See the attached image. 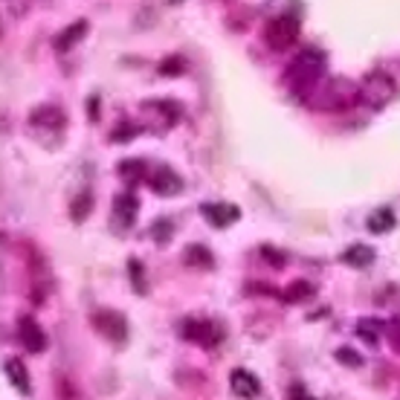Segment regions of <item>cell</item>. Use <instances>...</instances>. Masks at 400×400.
Returning a JSON list of instances; mask_svg holds the SVG:
<instances>
[{
  "label": "cell",
  "mask_w": 400,
  "mask_h": 400,
  "mask_svg": "<svg viewBox=\"0 0 400 400\" xmlns=\"http://www.w3.org/2000/svg\"><path fill=\"white\" fill-rule=\"evenodd\" d=\"M322 73H325V53L319 50H305L293 58L285 70V84L293 96H310L316 93V87L322 84Z\"/></svg>",
  "instance_id": "cell-1"
},
{
  "label": "cell",
  "mask_w": 400,
  "mask_h": 400,
  "mask_svg": "<svg viewBox=\"0 0 400 400\" xmlns=\"http://www.w3.org/2000/svg\"><path fill=\"white\" fill-rule=\"evenodd\" d=\"M363 99V87L357 82H351L345 76H334L328 82H322L314 93V108L316 111H331V113H339V111H351L354 105H360Z\"/></svg>",
  "instance_id": "cell-2"
},
{
  "label": "cell",
  "mask_w": 400,
  "mask_h": 400,
  "mask_svg": "<svg viewBox=\"0 0 400 400\" xmlns=\"http://www.w3.org/2000/svg\"><path fill=\"white\" fill-rule=\"evenodd\" d=\"M296 38H299V21L293 18V15H278V18H273L270 23H267L264 29V41L270 50H290Z\"/></svg>",
  "instance_id": "cell-3"
},
{
  "label": "cell",
  "mask_w": 400,
  "mask_h": 400,
  "mask_svg": "<svg viewBox=\"0 0 400 400\" xmlns=\"http://www.w3.org/2000/svg\"><path fill=\"white\" fill-rule=\"evenodd\" d=\"M64 122H67L64 111L55 108V105H41V108H35L32 113H29V125H32L44 140H53V137H55V142L61 140Z\"/></svg>",
  "instance_id": "cell-4"
},
{
  "label": "cell",
  "mask_w": 400,
  "mask_h": 400,
  "mask_svg": "<svg viewBox=\"0 0 400 400\" xmlns=\"http://www.w3.org/2000/svg\"><path fill=\"white\" fill-rule=\"evenodd\" d=\"M91 322L102 336L111 339V343H116V345L128 339V322H125V316L120 314V310H96V314L91 316Z\"/></svg>",
  "instance_id": "cell-5"
},
{
  "label": "cell",
  "mask_w": 400,
  "mask_h": 400,
  "mask_svg": "<svg viewBox=\"0 0 400 400\" xmlns=\"http://www.w3.org/2000/svg\"><path fill=\"white\" fill-rule=\"evenodd\" d=\"M137 209H140V203H137V198H133L131 191L116 195L113 198V209H111V227H113V232L125 235L133 227V220H137Z\"/></svg>",
  "instance_id": "cell-6"
},
{
  "label": "cell",
  "mask_w": 400,
  "mask_h": 400,
  "mask_svg": "<svg viewBox=\"0 0 400 400\" xmlns=\"http://www.w3.org/2000/svg\"><path fill=\"white\" fill-rule=\"evenodd\" d=\"M180 336L191 339V343H198L203 348H212V345L220 343V336H224V334H220V328L212 319H189V322H183Z\"/></svg>",
  "instance_id": "cell-7"
},
{
  "label": "cell",
  "mask_w": 400,
  "mask_h": 400,
  "mask_svg": "<svg viewBox=\"0 0 400 400\" xmlns=\"http://www.w3.org/2000/svg\"><path fill=\"white\" fill-rule=\"evenodd\" d=\"M394 96V82L386 76V73H372L363 84V99L372 102L374 108H383L386 102Z\"/></svg>",
  "instance_id": "cell-8"
},
{
  "label": "cell",
  "mask_w": 400,
  "mask_h": 400,
  "mask_svg": "<svg viewBox=\"0 0 400 400\" xmlns=\"http://www.w3.org/2000/svg\"><path fill=\"white\" fill-rule=\"evenodd\" d=\"M148 183H151V189L162 198H174V195L183 191V177L177 174L171 166H157L154 174L148 177Z\"/></svg>",
  "instance_id": "cell-9"
},
{
  "label": "cell",
  "mask_w": 400,
  "mask_h": 400,
  "mask_svg": "<svg viewBox=\"0 0 400 400\" xmlns=\"http://www.w3.org/2000/svg\"><path fill=\"white\" fill-rule=\"evenodd\" d=\"M18 336H21V345L29 354H41L44 348H47V334H44V328L32 316H21L18 319Z\"/></svg>",
  "instance_id": "cell-10"
},
{
  "label": "cell",
  "mask_w": 400,
  "mask_h": 400,
  "mask_svg": "<svg viewBox=\"0 0 400 400\" xmlns=\"http://www.w3.org/2000/svg\"><path fill=\"white\" fill-rule=\"evenodd\" d=\"M200 212H203V218L209 220L212 227H218V229L235 224V220H238V215H241V209H238L235 203H203Z\"/></svg>",
  "instance_id": "cell-11"
},
{
  "label": "cell",
  "mask_w": 400,
  "mask_h": 400,
  "mask_svg": "<svg viewBox=\"0 0 400 400\" xmlns=\"http://www.w3.org/2000/svg\"><path fill=\"white\" fill-rule=\"evenodd\" d=\"M229 389H232L235 397L253 400V397H258V392H261V383H258V377H253L249 372H244V368H235V372L229 374Z\"/></svg>",
  "instance_id": "cell-12"
},
{
  "label": "cell",
  "mask_w": 400,
  "mask_h": 400,
  "mask_svg": "<svg viewBox=\"0 0 400 400\" xmlns=\"http://www.w3.org/2000/svg\"><path fill=\"white\" fill-rule=\"evenodd\" d=\"M84 35H87V21H76L73 26H67L64 32H58V35H55L53 47H55L58 53H67V50L73 47V44H79Z\"/></svg>",
  "instance_id": "cell-13"
},
{
  "label": "cell",
  "mask_w": 400,
  "mask_h": 400,
  "mask_svg": "<svg viewBox=\"0 0 400 400\" xmlns=\"http://www.w3.org/2000/svg\"><path fill=\"white\" fill-rule=\"evenodd\" d=\"M343 261L348 264V267H368L374 261V249L372 247H365V244H354V247H348L345 253H343Z\"/></svg>",
  "instance_id": "cell-14"
},
{
  "label": "cell",
  "mask_w": 400,
  "mask_h": 400,
  "mask_svg": "<svg viewBox=\"0 0 400 400\" xmlns=\"http://www.w3.org/2000/svg\"><path fill=\"white\" fill-rule=\"evenodd\" d=\"M6 374H9V380H12L15 389L23 392V394H29V372H26V365H23L18 357L6 360Z\"/></svg>",
  "instance_id": "cell-15"
},
{
  "label": "cell",
  "mask_w": 400,
  "mask_h": 400,
  "mask_svg": "<svg viewBox=\"0 0 400 400\" xmlns=\"http://www.w3.org/2000/svg\"><path fill=\"white\" fill-rule=\"evenodd\" d=\"M91 209H93V195H91V191H79V195L73 198V203H70V215H73L76 224H82V220L91 215Z\"/></svg>",
  "instance_id": "cell-16"
},
{
  "label": "cell",
  "mask_w": 400,
  "mask_h": 400,
  "mask_svg": "<svg viewBox=\"0 0 400 400\" xmlns=\"http://www.w3.org/2000/svg\"><path fill=\"white\" fill-rule=\"evenodd\" d=\"M314 293H316V287L310 285V281H290L281 296H285V302H307Z\"/></svg>",
  "instance_id": "cell-17"
},
{
  "label": "cell",
  "mask_w": 400,
  "mask_h": 400,
  "mask_svg": "<svg viewBox=\"0 0 400 400\" xmlns=\"http://www.w3.org/2000/svg\"><path fill=\"white\" fill-rule=\"evenodd\" d=\"M392 227H394L392 209H380V212H374V215H368V232L383 235V232H389Z\"/></svg>",
  "instance_id": "cell-18"
},
{
  "label": "cell",
  "mask_w": 400,
  "mask_h": 400,
  "mask_svg": "<svg viewBox=\"0 0 400 400\" xmlns=\"http://www.w3.org/2000/svg\"><path fill=\"white\" fill-rule=\"evenodd\" d=\"M142 169H145V162H142V160H125L122 166H120V177H122V180H125L128 186H133V183H140L142 177H145Z\"/></svg>",
  "instance_id": "cell-19"
},
{
  "label": "cell",
  "mask_w": 400,
  "mask_h": 400,
  "mask_svg": "<svg viewBox=\"0 0 400 400\" xmlns=\"http://www.w3.org/2000/svg\"><path fill=\"white\" fill-rule=\"evenodd\" d=\"M186 261L195 267H212V253L206 247H189L186 249Z\"/></svg>",
  "instance_id": "cell-20"
},
{
  "label": "cell",
  "mask_w": 400,
  "mask_h": 400,
  "mask_svg": "<svg viewBox=\"0 0 400 400\" xmlns=\"http://www.w3.org/2000/svg\"><path fill=\"white\" fill-rule=\"evenodd\" d=\"M128 270H131L133 290H137V293H145L148 287H145V270H142V264H140L137 258H131V261H128Z\"/></svg>",
  "instance_id": "cell-21"
},
{
  "label": "cell",
  "mask_w": 400,
  "mask_h": 400,
  "mask_svg": "<svg viewBox=\"0 0 400 400\" xmlns=\"http://www.w3.org/2000/svg\"><path fill=\"white\" fill-rule=\"evenodd\" d=\"M336 360H339V363H348V365H354V368H357V365L363 363L351 348H339V351H336Z\"/></svg>",
  "instance_id": "cell-22"
},
{
  "label": "cell",
  "mask_w": 400,
  "mask_h": 400,
  "mask_svg": "<svg viewBox=\"0 0 400 400\" xmlns=\"http://www.w3.org/2000/svg\"><path fill=\"white\" fill-rule=\"evenodd\" d=\"M183 67H186V64H183V58H169V61H166V64H162L160 70H162V73H166V76H174V73H180Z\"/></svg>",
  "instance_id": "cell-23"
},
{
  "label": "cell",
  "mask_w": 400,
  "mask_h": 400,
  "mask_svg": "<svg viewBox=\"0 0 400 400\" xmlns=\"http://www.w3.org/2000/svg\"><path fill=\"white\" fill-rule=\"evenodd\" d=\"M154 235H157V241L166 244V241H169V235H171V224H169V220H162V224L157 220V224H154Z\"/></svg>",
  "instance_id": "cell-24"
},
{
  "label": "cell",
  "mask_w": 400,
  "mask_h": 400,
  "mask_svg": "<svg viewBox=\"0 0 400 400\" xmlns=\"http://www.w3.org/2000/svg\"><path fill=\"white\" fill-rule=\"evenodd\" d=\"M389 339H392V345L400 351V322H392V325H389Z\"/></svg>",
  "instance_id": "cell-25"
},
{
  "label": "cell",
  "mask_w": 400,
  "mask_h": 400,
  "mask_svg": "<svg viewBox=\"0 0 400 400\" xmlns=\"http://www.w3.org/2000/svg\"><path fill=\"white\" fill-rule=\"evenodd\" d=\"M290 400H314V397L305 394V392H293V397H290Z\"/></svg>",
  "instance_id": "cell-26"
}]
</instances>
